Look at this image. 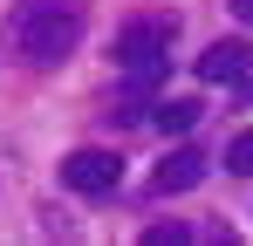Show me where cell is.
I'll use <instances>...</instances> for the list:
<instances>
[{"instance_id":"1","label":"cell","mask_w":253,"mask_h":246,"mask_svg":"<svg viewBox=\"0 0 253 246\" xmlns=\"http://www.w3.org/2000/svg\"><path fill=\"white\" fill-rule=\"evenodd\" d=\"M7 48L35 69H55L83 48V0H14L0 21Z\"/></svg>"},{"instance_id":"2","label":"cell","mask_w":253,"mask_h":246,"mask_svg":"<svg viewBox=\"0 0 253 246\" xmlns=\"http://www.w3.org/2000/svg\"><path fill=\"white\" fill-rule=\"evenodd\" d=\"M171 41H178V14H137V21H124V35H117V62H124V76H130L137 96L165 82Z\"/></svg>"},{"instance_id":"3","label":"cell","mask_w":253,"mask_h":246,"mask_svg":"<svg viewBox=\"0 0 253 246\" xmlns=\"http://www.w3.org/2000/svg\"><path fill=\"white\" fill-rule=\"evenodd\" d=\"M62 185H69L76 199H117V192H124V158H117V151H96V144H89V151H69V158H62Z\"/></svg>"},{"instance_id":"4","label":"cell","mask_w":253,"mask_h":246,"mask_svg":"<svg viewBox=\"0 0 253 246\" xmlns=\"http://www.w3.org/2000/svg\"><path fill=\"white\" fill-rule=\"evenodd\" d=\"M199 76L212 82V89H247V76H253V48L247 41H212L206 55H199Z\"/></svg>"},{"instance_id":"5","label":"cell","mask_w":253,"mask_h":246,"mask_svg":"<svg viewBox=\"0 0 253 246\" xmlns=\"http://www.w3.org/2000/svg\"><path fill=\"white\" fill-rule=\"evenodd\" d=\"M199 178H206V158H199L192 144H178V151L151 171V192H158V199H178V192H192Z\"/></svg>"},{"instance_id":"6","label":"cell","mask_w":253,"mask_h":246,"mask_svg":"<svg viewBox=\"0 0 253 246\" xmlns=\"http://www.w3.org/2000/svg\"><path fill=\"white\" fill-rule=\"evenodd\" d=\"M199 123V96H178V103H158L151 110V130H171V137H185Z\"/></svg>"},{"instance_id":"7","label":"cell","mask_w":253,"mask_h":246,"mask_svg":"<svg viewBox=\"0 0 253 246\" xmlns=\"http://www.w3.org/2000/svg\"><path fill=\"white\" fill-rule=\"evenodd\" d=\"M226 171H233V178H253V130H240V137L226 144Z\"/></svg>"},{"instance_id":"8","label":"cell","mask_w":253,"mask_h":246,"mask_svg":"<svg viewBox=\"0 0 253 246\" xmlns=\"http://www.w3.org/2000/svg\"><path fill=\"white\" fill-rule=\"evenodd\" d=\"M178 240H192V226H151L144 233V246H178Z\"/></svg>"},{"instance_id":"9","label":"cell","mask_w":253,"mask_h":246,"mask_svg":"<svg viewBox=\"0 0 253 246\" xmlns=\"http://www.w3.org/2000/svg\"><path fill=\"white\" fill-rule=\"evenodd\" d=\"M233 21H247V28H253V0H233Z\"/></svg>"},{"instance_id":"10","label":"cell","mask_w":253,"mask_h":246,"mask_svg":"<svg viewBox=\"0 0 253 246\" xmlns=\"http://www.w3.org/2000/svg\"><path fill=\"white\" fill-rule=\"evenodd\" d=\"M247 96H253V76H247Z\"/></svg>"}]
</instances>
